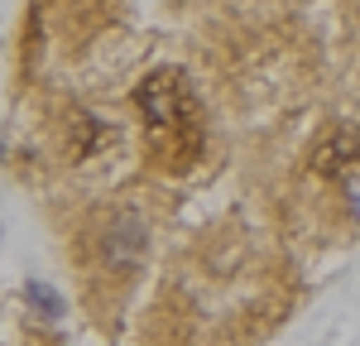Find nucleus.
<instances>
[{
	"label": "nucleus",
	"mask_w": 360,
	"mask_h": 346,
	"mask_svg": "<svg viewBox=\"0 0 360 346\" xmlns=\"http://www.w3.org/2000/svg\"><path fill=\"white\" fill-rule=\"evenodd\" d=\"M135 106L144 111V120H149L154 135H168V130H178V125L193 115V91H188V82H183L178 68H159V72H149V77L139 82Z\"/></svg>",
	"instance_id": "nucleus-1"
},
{
	"label": "nucleus",
	"mask_w": 360,
	"mask_h": 346,
	"mask_svg": "<svg viewBox=\"0 0 360 346\" xmlns=\"http://www.w3.org/2000/svg\"><path fill=\"white\" fill-rule=\"evenodd\" d=\"M149 250V231L135 212H115L106 231H101V260L111 269H139V260Z\"/></svg>",
	"instance_id": "nucleus-2"
},
{
	"label": "nucleus",
	"mask_w": 360,
	"mask_h": 346,
	"mask_svg": "<svg viewBox=\"0 0 360 346\" xmlns=\"http://www.w3.org/2000/svg\"><path fill=\"white\" fill-rule=\"evenodd\" d=\"M356 164H360V125H332L312 144V173H322V178H341Z\"/></svg>",
	"instance_id": "nucleus-3"
},
{
	"label": "nucleus",
	"mask_w": 360,
	"mask_h": 346,
	"mask_svg": "<svg viewBox=\"0 0 360 346\" xmlns=\"http://www.w3.org/2000/svg\"><path fill=\"white\" fill-rule=\"evenodd\" d=\"M29 298H34V308H39V313H49L58 322V317H63V298H58V288H49L44 284V279H29Z\"/></svg>",
	"instance_id": "nucleus-4"
}]
</instances>
